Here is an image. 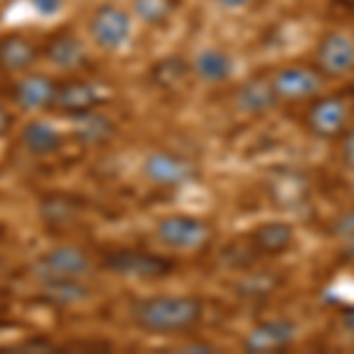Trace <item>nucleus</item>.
<instances>
[{
  "label": "nucleus",
  "instance_id": "obj_1",
  "mask_svg": "<svg viewBox=\"0 0 354 354\" xmlns=\"http://www.w3.org/2000/svg\"><path fill=\"white\" fill-rule=\"evenodd\" d=\"M130 319L137 328L153 335L189 333L201 324L203 302L196 295H149L133 302Z\"/></svg>",
  "mask_w": 354,
  "mask_h": 354
},
{
  "label": "nucleus",
  "instance_id": "obj_2",
  "mask_svg": "<svg viewBox=\"0 0 354 354\" xmlns=\"http://www.w3.org/2000/svg\"><path fill=\"white\" fill-rule=\"evenodd\" d=\"M95 270V260L81 245L59 243L45 250L41 258L33 260L31 274L38 281H50V279H88Z\"/></svg>",
  "mask_w": 354,
  "mask_h": 354
},
{
  "label": "nucleus",
  "instance_id": "obj_3",
  "mask_svg": "<svg viewBox=\"0 0 354 354\" xmlns=\"http://www.w3.org/2000/svg\"><path fill=\"white\" fill-rule=\"evenodd\" d=\"M215 230L208 220L196 218V215L175 213L165 215L156 222V239L163 245L182 253H196L213 241Z\"/></svg>",
  "mask_w": 354,
  "mask_h": 354
},
{
  "label": "nucleus",
  "instance_id": "obj_4",
  "mask_svg": "<svg viewBox=\"0 0 354 354\" xmlns=\"http://www.w3.org/2000/svg\"><path fill=\"white\" fill-rule=\"evenodd\" d=\"M142 170H145L147 180L151 185L161 187V189H180V187L194 185L201 177L198 163H194L192 158L168 149H153L145 158Z\"/></svg>",
  "mask_w": 354,
  "mask_h": 354
},
{
  "label": "nucleus",
  "instance_id": "obj_5",
  "mask_svg": "<svg viewBox=\"0 0 354 354\" xmlns=\"http://www.w3.org/2000/svg\"><path fill=\"white\" fill-rule=\"evenodd\" d=\"M279 102L288 104H300V102H312L319 95H324L326 78L317 71V66L305 64H286L270 76Z\"/></svg>",
  "mask_w": 354,
  "mask_h": 354
},
{
  "label": "nucleus",
  "instance_id": "obj_6",
  "mask_svg": "<svg viewBox=\"0 0 354 354\" xmlns=\"http://www.w3.org/2000/svg\"><path fill=\"white\" fill-rule=\"evenodd\" d=\"M314 66L326 81H342L354 73V36L347 31H328L314 50Z\"/></svg>",
  "mask_w": 354,
  "mask_h": 354
},
{
  "label": "nucleus",
  "instance_id": "obj_7",
  "mask_svg": "<svg viewBox=\"0 0 354 354\" xmlns=\"http://www.w3.org/2000/svg\"><path fill=\"white\" fill-rule=\"evenodd\" d=\"M88 31H90V38H93L102 50L113 53V50H121L123 45L130 41L133 21H130V15L125 12V10H121L113 3H106V5H100L93 12V17H90Z\"/></svg>",
  "mask_w": 354,
  "mask_h": 354
},
{
  "label": "nucleus",
  "instance_id": "obj_8",
  "mask_svg": "<svg viewBox=\"0 0 354 354\" xmlns=\"http://www.w3.org/2000/svg\"><path fill=\"white\" fill-rule=\"evenodd\" d=\"M305 121L322 140H338L350 128V104L338 95H319L310 102Z\"/></svg>",
  "mask_w": 354,
  "mask_h": 354
},
{
  "label": "nucleus",
  "instance_id": "obj_9",
  "mask_svg": "<svg viewBox=\"0 0 354 354\" xmlns=\"http://www.w3.org/2000/svg\"><path fill=\"white\" fill-rule=\"evenodd\" d=\"M298 324L288 317L265 319V322H258L245 333L241 347L250 354L283 352L298 340Z\"/></svg>",
  "mask_w": 354,
  "mask_h": 354
},
{
  "label": "nucleus",
  "instance_id": "obj_10",
  "mask_svg": "<svg viewBox=\"0 0 354 354\" xmlns=\"http://www.w3.org/2000/svg\"><path fill=\"white\" fill-rule=\"evenodd\" d=\"M106 270L121 274L128 279H142V281H153L163 279L175 270V265L168 258L153 253H142V250H113L104 258Z\"/></svg>",
  "mask_w": 354,
  "mask_h": 354
},
{
  "label": "nucleus",
  "instance_id": "obj_11",
  "mask_svg": "<svg viewBox=\"0 0 354 354\" xmlns=\"http://www.w3.org/2000/svg\"><path fill=\"white\" fill-rule=\"evenodd\" d=\"M102 102H104V97H102L97 83L83 81V78H68V81L57 83L53 111L66 118H76L93 109H100Z\"/></svg>",
  "mask_w": 354,
  "mask_h": 354
},
{
  "label": "nucleus",
  "instance_id": "obj_12",
  "mask_svg": "<svg viewBox=\"0 0 354 354\" xmlns=\"http://www.w3.org/2000/svg\"><path fill=\"white\" fill-rule=\"evenodd\" d=\"M279 104H281V102H279L277 93H274L270 76H262V73L248 78V81L239 85L236 93H234V106H236V111L245 113V116H253V118L274 111Z\"/></svg>",
  "mask_w": 354,
  "mask_h": 354
},
{
  "label": "nucleus",
  "instance_id": "obj_13",
  "mask_svg": "<svg viewBox=\"0 0 354 354\" xmlns=\"http://www.w3.org/2000/svg\"><path fill=\"white\" fill-rule=\"evenodd\" d=\"M41 53L55 68H62V71L68 73L81 71L90 62V55L85 50L83 41L71 31H59L55 36H50Z\"/></svg>",
  "mask_w": 354,
  "mask_h": 354
},
{
  "label": "nucleus",
  "instance_id": "obj_14",
  "mask_svg": "<svg viewBox=\"0 0 354 354\" xmlns=\"http://www.w3.org/2000/svg\"><path fill=\"white\" fill-rule=\"evenodd\" d=\"M55 90H57V81L53 76L26 71L12 85V97L24 111H48L53 109Z\"/></svg>",
  "mask_w": 354,
  "mask_h": 354
},
{
  "label": "nucleus",
  "instance_id": "obj_15",
  "mask_svg": "<svg viewBox=\"0 0 354 354\" xmlns=\"http://www.w3.org/2000/svg\"><path fill=\"white\" fill-rule=\"evenodd\" d=\"M248 241L260 258H277L293 248L295 243V227L290 222H262L248 234Z\"/></svg>",
  "mask_w": 354,
  "mask_h": 354
},
{
  "label": "nucleus",
  "instance_id": "obj_16",
  "mask_svg": "<svg viewBox=\"0 0 354 354\" xmlns=\"http://www.w3.org/2000/svg\"><path fill=\"white\" fill-rule=\"evenodd\" d=\"M41 45L26 33H8L0 38V71L26 73L36 64Z\"/></svg>",
  "mask_w": 354,
  "mask_h": 354
},
{
  "label": "nucleus",
  "instance_id": "obj_17",
  "mask_svg": "<svg viewBox=\"0 0 354 354\" xmlns=\"http://www.w3.org/2000/svg\"><path fill=\"white\" fill-rule=\"evenodd\" d=\"M189 68L201 83L220 85L232 78L234 59H232V55L222 48H203L194 55Z\"/></svg>",
  "mask_w": 354,
  "mask_h": 354
},
{
  "label": "nucleus",
  "instance_id": "obj_18",
  "mask_svg": "<svg viewBox=\"0 0 354 354\" xmlns=\"http://www.w3.org/2000/svg\"><path fill=\"white\" fill-rule=\"evenodd\" d=\"M21 145L26 147L33 156H50V153L59 151L64 145V135L55 128L53 123L36 118V121H28L21 130Z\"/></svg>",
  "mask_w": 354,
  "mask_h": 354
},
{
  "label": "nucleus",
  "instance_id": "obj_19",
  "mask_svg": "<svg viewBox=\"0 0 354 354\" xmlns=\"http://www.w3.org/2000/svg\"><path fill=\"white\" fill-rule=\"evenodd\" d=\"M113 130H116V123L100 109H93L88 113H83V116L73 118V137L85 147L104 145L113 135Z\"/></svg>",
  "mask_w": 354,
  "mask_h": 354
},
{
  "label": "nucleus",
  "instance_id": "obj_20",
  "mask_svg": "<svg viewBox=\"0 0 354 354\" xmlns=\"http://www.w3.org/2000/svg\"><path fill=\"white\" fill-rule=\"evenodd\" d=\"M41 286L43 298L59 307L78 305V302H85L93 295L85 279H50V281H43Z\"/></svg>",
  "mask_w": 354,
  "mask_h": 354
},
{
  "label": "nucleus",
  "instance_id": "obj_21",
  "mask_svg": "<svg viewBox=\"0 0 354 354\" xmlns=\"http://www.w3.org/2000/svg\"><path fill=\"white\" fill-rule=\"evenodd\" d=\"M177 0H133V15L145 26H163L173 17Z\"/></svg>",
  "mask_w": 354,
  "mask_h": 354
},
{
  "label": "nucleus",
  "instance_id": "obj_22",
  "mask_svg": "<svg viewBox=\"0 0 354 354\" xmlns=\"http://www.w3.org/2000/svg\"><path fill=\"white\" fill-rule=\"evenodd\" d=\"M279 279L270 272H245L236 283V293L241 298H267L272 290H277Z\"/></svg>",
  "mask_w": 354,
  "mask_h": 354
},
{
  "label": "nucleus",
  "instance_id": "obj_23",
  "mask_svg": "<svg viewBox=\"0 0 354 354\" xmlns=\"http://www.w3.org/2000/svg\"><path fill=\"white\" fill-rule=\"evenodd\" d=\"M41 213L48 225H68V222L76 220V205H73L71 198L53 196V198H45Z\"/></svg>",
  "mask_w": 354,
  "mask_h": 354
},
{
  "label": "nucleus",
  "instance_id": "obj_24",
  "mask_svg": "<svg viewBox=\"0 0 354 354\" xmlns=\"http://www.w3.org/2000/svg\"><path fill=\"white\" fill-rule=\"evenodd\" d=\"M328 234L333 239H354V208H347L328 222Z\"/></svg>",
  "mask_w": 354,
  "mask_h": 354
},
{
  "label": "nucleus",
  "instance_id": "obj_25",
  "mask_svg": "<svg viewBox=\"0 0 354 354\" xmlns=\"http://www.w3.org/2000/svg\"><path fill=\"white\" fill-rule=\"evenodd\" d=\"M340 153H342V161H345V165L354 173V128H347L345 133H342Z\"/></svg>",
  "mask_w": 354,
  "mask_h": 354
},
{
  "label": "nucleus",
  "instance_id": "obj_26",
  "mask_svg": "<svg viewBox=\"0 0 354 354\" xmlns=\"http://www.w3.org/2000/svg\"><path fill=\"white\" fill-rule=\"evenodd\" d=\"M31 8L41 17H55L64 8V0H31Z\"/></svg>",
  "mask_w": 354,
  "mask_h": 354
},
{
  "label": "nucleus",
  "instance_id": "obj_27",
  "mask_svg": "<svg viewBox=\"0 0 354 354\" xmlns=\"http://www.w3.org/2000/svg\"><path fill=\"white\" fill-rule=\"evenodd\" d=\"M340 324L347 333L354 335V307H345V310L340 312Z\"/></svg>",
  "mask_w": 354,
  "mask_h": 354
},
{
  "label": "nucleus",
  "instance_id": "obj_28",
  "mask_svg": "<svg viewBox=\"0 0 354 354\" xmlns=\"http://www.w3.org/2000/svg\"><path fill=\"white\" fill-rule=\"evenodd\" d=\"M10 130H12V113L5 109L3 104H0V137L8 135Z\"/></svg>",
  "mask_w": 354,
  "mask_h": 354
},
{
  "label": "nucleus",
  "instance_id": "obj_29",
  "mask_svg": "<svg viewBox=\"0 0 354 354\" xmlns=\"http://www.w3.org/2000/svg\"><path fill=\"white\" fill-rule=\"evenodd\" d=\"M215 3H218L220 8L236 10V8H245V5H250V3H253V0H215Z\"/></svg>",
  "mask_w": 354,
  "mask_h": 354
},
{
  "label": "nucleus",
  "instance_id": "obj_30",
  "mask_svg": "<svg viewBox=\"0 0 354 354\" xmlns=\"http://www.w3.org/2000/svg\"><path fill=\"white\" fill-rule=\"evenodd\" d=\"M182 350L185 352H210L213 345H208V342H187V345H182Z\"/></svg>",
  "mask_w": 354,
  "mask_h": 354
},
{
  "label": "nucleus",
  "instance_id": "obj_31",
  "mask_svg": "<svg viewBox=\"0 0 354 354\" xmlns=\"http://www.w3.org/2000/svg\"><path fill=\"white\" fill-rule=\"evenodd\" d=\"M342 253H345V258H347V260H352V262H354V239H347L345 250H342Z\"/></svg>",
  "mask_w": 354,
  "mask_h": 354
},
{
  "label": "nucleus",
  "instance_id": "obj_32",
  "mask_svg": "<svg viewBox=\"0 0 354 354\" xmlns=\"http://www.w3.org/2000/svg\"><path fill=\"white\" fill-rule=\"evenodd\" d=\"M352 194H354V187H352Z\"/></svg>",
  "mask_w": 354,
  "mask_h": 354
}]
</instances>
